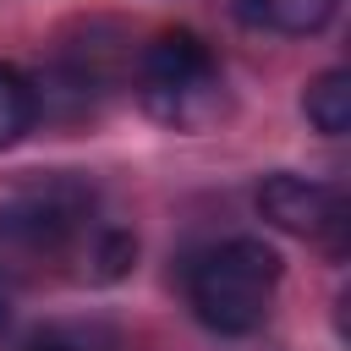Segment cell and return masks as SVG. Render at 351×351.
I'll return each instance as SVG.
<instances>
[{
  "label": "cell",
  "mask_w": 351,
  "mask_h": 351,
  "mask_svg": "<svg viewBox=\"0 0 351 351\" xmlns=\"http://www.w3.org/2000/svg\"><path fill=\"white\" fill-rule=\"evenodd\" d=\"M137 99L170 132H203L225 115V71L203 33L165 27L137 55Z\"/></svg>",
  "instance_id": "3957f363"
},
{
  "label": "cell",
  "mask_w": 351,
  "mask_h": 351,
  "mask_svg": "<svg viewBox=\"0 0 351 351\" xmlns=\"http://www.w3.org/2000/svg\"><path fill=\"white\" fill-rule=\"evenodd\" d=\"M137 241L93 214V186L77 176L38 181L0 208V274L38 280L55 263H77L82 280H121Z\"/></svg>",
  "instance_id": "6da1fadb"
},
{
  "label": "cell",
  "mask_w": 351,
  "mask_h": 351,
  "mask_svg": "<svg viewBox=\"0 0 351 351\" xmlns=\"http://www.w3.org/2000/svg\"><path fill=\"white\" fill-rule=\"evenodd\" d=\"M335 5H340V0H247V11H252L263 27L291 33V38H307V33L329 27Z\"/></svg>",
  "instance_id": "52a82bcc"
},
{
  "label": "cell",
  "mask_w": 351,
  "mask_h": 351,
  "mask_svg": "<svg viewBox=\"0 0 351 351\" xmlns=\"http://www.w3.org/2000/svg\"><path fill=\"white\" fill-rule=\"evenodd\" d=\"M280 291V252L263 236H230L186 263V302L214 335H252Z\"/></svg>",
  "instance_id": "7a4b0ae2"
},
{
  "label": "cell",
  "mask_w": 351,
  "mask_h": 351,
  "mask_svg": "<svg viewBox=\"0 0 351 351\" xmlns=\"http://www.w3.org/2000/svg\"><path fill=\"white\" fill-rule=\"evenodd\" d=\"M33 121H38V88L11 60H0V148L22 143L33 132Z\"/></svg>",
  "instance_id": "8992f818"
},
{
  "label": "cell",
  "mask_w": 351,
  "mask_h": 351,
  "mask_svg": "<svg viewBox=\"0 0 351 351\" xmlns=\"http://www.w3.org/2000/svg\"><path fill=\"white\" fill-rule=\"evenodd\" d=\"M302 110H307V121L324 132V137H340L346 126H351V77L335 66V71H318L313 82H307V93H302Z\"/></svg>",
  "instance_id": "5b68a950"
},
{
  "label": "cell",
  "mask_w": 351,
  "mask_h": 351,
  "mask_svg": "<svg viewBox=\"0 0 351 351\" xmlns=\"http://www.w3.org/2000/svg\"><path fill=\"white\" fill-rule=\"evenodd\" d=\"M258 214L302 241H318L329 247L335 258L346 252V197L324 181H307V176H291V170H274L263 186H258Z\"/></svg>",
  "instance_id": "277c9868"
}]
</instances>
